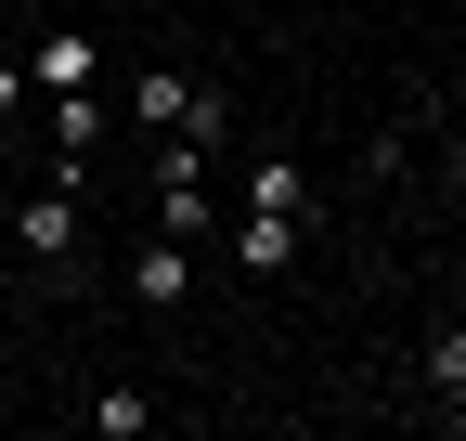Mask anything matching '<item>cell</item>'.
Segmentation results:
<instances>
[{
    "mask_svg": "<svg viewBox=\"0 0 466 441\" xmlns=\"http://www.w3.org/2000/svg\"><path fill=\"white\" fill-rule=\"evenodd\" d=\"M233 208H272V220H311V169H299V156H259V169H247V195H233Z\"/></svg>",
    "mask_w": 466,
    "mask_h": 441,
    "instance_id": "6",
    "label": "cell"
},
{
    "mask_svg": "<svg viewBox=\"0 0 466 441\" xmlns=\"http://www.w3.org/2000/svg\"><path fill=\"white\" fill-rule=\"evenodd\" d=\"M156 234L208 247V234H220V195H208V182H156Z\"/></svg>",
    "mask_w": 466,
    "mask_h": 441,
    "instance_id": "7",
    "label": "cell"
},
{
    "mask_svg": "<svg viewBox=\"0 0 466 441\" xmlns=\"http://www.w3.org/2000/svg\"><path fill=\"white\" fill-rule=\"evenodd\" d=\"M428 403L466 415V324H441V338H428Z\"/></svg>",
    "mask_w": 466,
    "mask_h": 441,
    "instance_id": "9",
    "label": "cell"
},
{
    "mask_svg": "<svg viewBox=\"0 0 466 441\" xmlns=\"http://www.w3.org/2000/svg\"><path fill=\"white\" fill-rule=\"evenodd\" d=\"M441 182H453V195H466V130H453V143H441Z\"/></svg>",
    "mask_w": 466,
    "mask_h": 441,
    "instance_id": "12",
    "label": "cell"
},
{
    "mask_svg": "<svg viewBox=\"0 0 466 441\" xmlns=\"http://www.w3.org/2000/svg\"><path fill=\"white\" fill-rule=\"evenodd\" d=\"M182 286H195V247H182V234H156V247H130V299H156V312H168Z\"/></svg>",
    "mask_w": 466,
    "mask_h": 441,
    "instance_id": "5",
    "label": "cell"
},
{
    "mask_svg": "<svg viewBox=\"0 0 466 441\" xmlns=\"http://www.w3.org/2000/svg\"><path fill=\"white\" fill-rule=\"evenodd\" d=\"M195 91H208V78H182V66H143V78H130V118H143V130H182V118H195Z\"/></svg>",
    "mask_w": 466,
    "mask_h": 441,
    "instance_id": "4",
    "label": "cell"
},
{
    "mask_svg": "<svg viewBox=\"0 0 466 441\" xmlns=\"http://www.w3.org/2000/svg\"><path fill=\"white\" fill-rule=\"evenodd\" d=\"M0 156H14V118H0Z\"/></svg>",
    "mask_w": 466,
    "mask_h": 441,
    "instance_id": "13",
    "label": "cell"
},
{
    "mask_svg": "<svg viewBox=\"0 0 466 441\" xmlns=\"http://www.w3.org/2000/svg\"><path fill=\"white\" fill-rule=\"evenodd\" d=\"M91 428H104V441H143V428H156V403H143V390H104V403H91Z\"/></svg>",
    "mask_w": 466,
    "mask_h": 441,
    "instance_id": "10",
    "label": "cell"
},
{
    "mask_svg": "<svg viewBox=\"0 0 466 441\" xmlns=\"http://www.w3.org/2000/svg\"><path fill=\"white\" fill-rule=\"evenodd\" d=\"M14 104H26V66H14V52H0V118H14Z\"/></svg>",
    "mask_w": 466,
    "mask_h": 441,
    "instance_id": "11",
    "label": "cell"
},
{
    "mask_svg": "<svg viewBox=\"0 0 466 441\" xmlns=\"http://www.w3.org/2000/svg\"><path fill=\"white\" fill-rule=\"evenodd\" d=\"M91 78H104V52H91L78 26H52V39L26 52V91H91Z\"/></svg>",
    "mask_w": 466,
    "mask_h": 441,
    "instance_id": "3",
    "label": "cell"
},
{
    "mask_svg": "<svg viewBox=\"0 0 466 441\" xmlns=\"http://www.w3.org/2000/svg\"><path fill=\"white\" fill-rule=\"evenodd\" d=\"M311 220H272V208H233V272H285Z\"/></svg>",
    "mask_w": 466,
    "mask_h": 441,
    "instance_id": "2",
    "label": "cell"
},
{
    "mask_svg": "<svg viewBox=\"0 0 466 441\" xmlns=\"http://www.w3.org/2000/svg\"><path fill=\"white\" fill-rule=\"evenodd\" d=\"M52 143H66V169L104 143V91H52Z\"/></svg>",
    "mask_w": 466,
    "mask_h": 441,
    "instance_id": "8",
    "label": "cell"
},
{
    "mask_svg": "<svg viewBox=\"0 0 466 441\" xmlns=\"http://www.w3.org/2000/svg\"><path fill=\"white\" fill-rule=\"evenodd\" d=\"M14 247H26L39 272H66V260H78V169H52L39 195H14Z\"/></svg>",
    "mask_w": 466,
    "mask_h": 441,
    "instance_id": "1",
    "label": "cell"
}]
</instances>
